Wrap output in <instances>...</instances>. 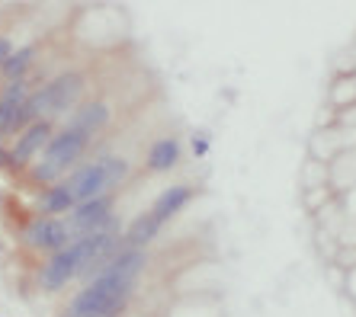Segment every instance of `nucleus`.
Masks as SVG:
<instances>
[{
	"instance_id": "1",
	"label": "nucleus",
	"mask_w": 356,
	"mask_h": 317,
	"mask_svg": "<svg viewBox=\"0 0 356 317\" xmlns=\"http://www.w3.org/2000/svg\"><path fill=\"white\" fill-rule=\"evenodd\" d=\"M83 90H87V77L81 71H65V74L51 77L49 84H39L26 103L29 119L35 122H58V119H71L77 106L83 103Z\"/></svg>"
},
{
	"instance_id": "2",
	"label": "nucleus",
	"mask_w": 356,
	"mask_h": 317,
	"mask_svg": "<svg viewBox=\"0 0 356 317\" xmlns=\"http://www.w3.org/2000/svg\"><path fill=\"white\" fill-rule=\"evenodd\" d=\"M135 292V279L125 275H93L81 292L71 298L61 317H119Z\"/></svg>"
},
{
	"instance_id": "3",
	"label": "nucleus",
	"mask_w": 356,
	"mask_h": 317,
	"mask_svg": "<svg viewBox=\"0 0 356 317\" xmlns=\"http://www.w3.org/2000/svg\"><path fill=\"white\" fill-rule=\"evenodd\" d=\"M129 160L122 154H103L97 160H87V164H77L71 170V176L65 180V186L71 189L74 202H90L99 196H113L116 186H122L129 180Z\"/></svg>"
},
{
	"instance_id": "4",
	"label": "nucleus",
	"mask_w": 356,
	"mask_h": 317,
	"mask_svg": "<svg viewBox=\"0 0 356 317\" xmlns=\"http://www.w3.org/2000/svg\"><path fill=\"white\" fill-rule=\"evenodd\" d=\"M90 148V138L83 132H77V128H58L55 132V138L49 142V148L42 151L39 157H35V164L29 167V176H33V183L39 186H55L61 183V176H71V170H74V164L83 157V151Z\"/></svg>"
},
{
	"instance_id": "5",
	"label": "nucleus",
	"mask_w": 356,
	"mask_h": 317,
	"mask_svg": "<svg viewBox=\"0 0 356 317\" xmlns=\"http://www.w3.org/2000/svg\"><path fill=\"white\" fill-rule=\"evenodd\" d=\"M19 241H23L29 250H39V253H45V257H51V253H61L71 247V234H67L65 218L35 215L33 221L23 228Z\"/></svg>"
},
{
	"instance_id": "6",
	"label": "nucleus",
	"mask_w": 356,
	"mask_h": 317,
	"mask_svg": "<svg viewBox=\"0 0 356 317\" xmlns=\"http://www.w3.org/2000/svg\"><path fill=\"white\" fill-rule=\"evenodd\" d=\"M113 205L116 199L113 196H99V199H90V202H81L71 209V215H65V225H67V234H71V243L90 237V234L103 231L106 221L113 218Z\"/></svg>"
},
{
	"instance_id": "7",
	"label": "nucleus",
	"mask_w": 356,
	"mask_h": 317,
	"mask_svg": "<svg viewBox=\"0 0 356 317\" xmlns=\"http://www.w3.org/2000/svg\"><path fill=\"white\" fill-rule=\"evenodd\" d=\"M77 275H81V253H77V247L71 243L67 250L45 257V263L39 266V289L42 292H61Z\"/></svg>"
},
{
	"instance_id": "8",
	"label": "nucleus",
	"mask_w": 356,
	"mask_h": 317,
	"mask_svg": "<svg viewBox=\"0 0 356 317\" xmlns=\"http://www.w3.org/2000/svg\"><path fill=\"white\" fill-rule=\"evenodd\" d=\"M55 138V122H35L17 138V144L10 148V170H29L35 164L42 151L49 148Z\"/></svg>"
},
{
	"instance_id": "9",
	"label": "nucleus",
	"mask_w": 356,
	"mask_h": 317,
	"mask_svg": "<svg viewBox=\"0 0 356 317\" xmlns=\"http://www.w3.org/2000/svg\"><path fill=\"white\" fill-rule=\"evenodd\" d=\"M109 122H113V106H109L106 100H87V103H81V106L71 112V119H67L65 126L83 132L93 142V138H97Z\"/></svg>"
},
{
	"instance_id": "10",
	"label": "nucleus",
	"mask_w": 356,
	"mask_h": 317,
	"mask_svg": "<svg viewBox=\"0 0 356 317\" xmlns=\"http://www.w3.org/2000/svg\"><path fill=\"white\" fill-rule=\"evenodd\" d=\"M148 250H138V247H125L119 243V250L97 269V275H125V279H138L141 269L148 266Z\"/></svg>"
},
{
	"instance_id": "11",
	"label": "nucleus",
	"mask_w": 356,
	"mask_h": 317,
	"mask_svg": "<svg viewBox=\"0 0 356 317\" xmlns=\"http://www.w3.org/2000/svg\"><path fill=\"white\" fill-rule=\"evenodd\" d=\"M183 157V148L177 142L174 135H167V138H158V142L148 148V157H145V170L151 173H167V170H174Z\"/></svg>"
},
{
	"instance_id": "12",
	"label": "nucleus",
	"mask_w": 356,
	"mask_h": 317,
	"mask_svg": "<svg viewBox=\"0 0 356 317\" xmlns=\"http://www.w3.org/2000/svg\"><path fill=\"white\" fill-rule=\"evenodd\" d=\"M161 228H164V221H161L154 212H151V209L141 212V215L135 218L132 225L125 228L122 243H125V247H138V250H148V243L161 234Z\"/></svg>"
},
{
	"instance_id": "13",
	"label": "nucleus",
	"mask_w": 356,
	"mask_h": 317,
	"mask_svg": "<svg viewBox=\"0 0 356 317\" xmlns=\"http://www.w3.org/2000/svg\"><path fill=\"white\" fill-rule=\"evenodd\" d=\"M74 205H77L74 196H71V189H67L65 180H61V183L49 186V189H42L39 202H35V212H39V215H45V218H65V215H71V209H74Z\"/></svg>"
},
{
	"instance_id": "14",
	"label": "nucleus",
	"mask_w": 356,
	"mask_h": 317,
	"mask_svg": "<svg viewBox=\"0 0 356 317\" xmlns=\"http://www.w3.org/2000/svg\"><path fill=\"white\" fill-rule=\"evenodd\" d=\"M190 199H193V186H186V183H174V186H167L164 192H161L158 199H154V205H151V212L161 218V221H170L174 215H180L186 205H190Z\"/></svg>"
},
{
	"instance_id": "15",
	"label": "nucleus",
	"mask_w": 356,
	"mask_h": 317,
	"mask_svg": "<svg viewBox=\"0 0 356 317\" xmlns=\"http://www.w3.org/2000/svg\"><path fill=\"white\" fill-rule=\"evenodd\" d=\"M35 55H39V45H23V49L13 51V55L3 61V67H0L3 84H13V80H23V77H29V67H33Z\"/></svg>"
},
{
	"instance_id": "16",
	"label": "nucleus",
	"mask_w": 356,
	"mask_h": 317,
	"mask_svg": "<svg viewBox=\"0 0 356 317\" xmlns=\"http://www.w3.org/2000/svg\"><path fill=\"white\" fill-rule=\"evenodd\" d=\"M209 144H212L209 132H196V135H193V157H206V154H209Z\"/></svg>"
},
{
	"instance_id": "17",
	"label": "nucleus",
	"mask_w": 356,
	"mask_h": 317,
	"mask_svg": "<svg viewBox=\"0 0 356 317\" xmlns=\"http://www.w3.org/2000/svg\"><path fill=\"white\" fill-rule=\"evenodd\" d=\"M13 51H17V49H13V42H10L7 35L0 33V67H3V61H7L10 55H13Z\"/></svg>"
},
{
	"instance_id": "18",
	"label": "nucleus",
	"mask_w": 356,
	"mask_h": 317,
	"mask_svg": "<svg viewBox=\"0 0 356 317\" xmlns=\"http://www.w3.org/2000/svg\"><path fill=\"white\" fill-rule=\"evenodd\" d=\"M7 167H10V148L0 144V170H7Z\"/></svg>"
},
{
	"instance_id": "19",
	"label": "nucleus",
	"mask_w": 356,
	"mask_h": 317,
	"mask_svg": "<svg viewBox=\"0 0 356 317\" xmlns=\"http://www.w3.org/2000/svg\"><path fill=\"white\" fill-rule=\"evenodd\" d=\"M0 90H3V84H0Z\"/></svg>"
}]
</instances>
